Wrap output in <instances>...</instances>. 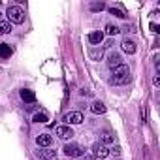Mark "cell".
Segmentation results:
<instances>
[{"label": "cell", "mask_w": 160, "mask_h": 160, "mask_svg": "<svg viewBox=\"0 0 160 160\" xmlns=\"http://www.w3.org/2000/svg\"><path fill=\"white\" fill-rule=\"evenodd\" d=\"M6 15H8V21L15 23V25H21L25 21V10L21 6H10L6 10Z\"/></svg>", "instance_id": "1"}, {"label": "cell", "mask_w": 160, "mask_h": 160, "mask_svg": "<svg viewBox=\"0 0 160 160\" xmlns=\"http://www.w3.org/2000/svg\"><path fill=\"white\" fill-rule=\"evenodd\" d=\"M62 151H64L66 156H72V158H79V156L85 154V149L81 145H77V143H68V145H64Z\"/></svg>", "instance_id": "2"}, {"label": "cell", "mask_w": 160, "mask_h": 160, "mask_svg": "<svg viewBox=\"0 0 160 160\" xmlns=\"http://www.w3.org/2000/svg\"><path fill=\"white\" fill-rule=\"evenodd\" d=\"M62 121H66V124L70 126V124H81L85 119H83V113H79V111H70V113L64 115Z\"/></svg>", "instance_id": "3"}, {"label": "cell", "mask_w": 160, "mask_h": 160, "mask_svg": "<svg viewBox=\"0 0 160 160\" xmlns=\"http://www.w3.org/2000/svg\"><path fill=\"white\" fill-rule=\"evenodd\" d=\"M55 134H57L60 139H70V138L73 136V130H72L68 124H58V126L55 128Z\"/></svg>", "instance_id": "4"}, {"label": "cell", "mask_w": 160, "mask_h": 160, "mask_svg": "<svg viewBox=\"0 0 160 160\" xmlns=\"http://www.w3.org/2000/svg\"><path fill=\"white\" fill-rule=\"evenodd\" d=\"M92 156L94 158H106L108 154H109V149L104 145V143H94V147H92Z\"/></svg>", "instance_id": "5"}, {"label": "cell", "mask_w": 160, "mask_h": 160, "mask_svg": "<svg viewBox=\"0 0 160 160\" xmlns=\"http://www.w3.org/2000/svg\"><path fill=\"white\" fill-rule=\"evenodd\" d=\"M108 64H109V68H111V70H115L117 66H121V64H122V57H121L119 53H115V51H113V53H109V57H108Z\"/></svg>", "instance_id": "6"}, {"label": "cell", "mask_w": 160, "mask_h": 160, "mask_svg": "<svg viewBox=\"0 0 160 160\" xmlns=\"http://www.w3.org/2000/svg\"><path fill=\"white\" fill-rule=\"evenodd\" d=\"M89 42H91L92 45H100V43L104 42V32H102V30L91 32V34H89Z\"/></svg>", "instance_id": "7"}, {"label": "cell", "mask_w": 160, "mask_h": 160, "mask_svg": "<svg viewBox=\"0 0 160 160\" xmlns=\"http://www.w3.org/2000/svg\"><path fill=\"white\" fill-rule=\"evenodd\" d=\"M121 47H122V51L128 53V55H134V53H136V43H134L130 38H124L122 43H121Z\"/></svg>", "instance_id": "8"}, {"label": "cell", "mask_w": 160, "mask_h": 160, "mask_svg": "<svg viewBox=\"0 0 160 160\" xmlns=\"http://www.w3.org/2000/svg\"><path fill=\"white\" fill-rule=\"evenodd\" d=\"M122 75H130V68H128L126 64L117 66V68L113 70V73H111V77H122Z\"/></svg>", "instance_id": "9"}, {"label": "cell", "mask_w": 160, "mask_h": 160, "mask_svg": "<svg viewBox=\"0 0 160 160\" xmlns=\"http://www.w3.org/2000/svg\"><path fill=\"white\" fill-rule=\"evenodd\" d=\"M36 143H38L40 147H49V145L53 143V138H51L49 134H40V136L36 138Z\"/></svg>", "instance_id": "10"}, {"label": "cell", "mask_w": 160, "mask_h": 160, "mask_svg": "<svg viewBox=\"0 0 160 160\" xmlns=\"http://www.w3.org/2000/svg\"><path fill=\"white\" fill-rule=\"evenodd\" d=\"M21 98H23V102H27V104L36 102V94H34V91H28V89H23V91H21Z\"/></svg>", "instance_id": "11"}, {"label": "cell", "mask_w": 160, "mask_h": 160, "mask_svg": "<svg viewBox=\"0 0 160 160\" xmlns=\"http://www.w3.org/2000/svg\"><path fill=\"white\" fill-rule=\"evenodd\" d=\"M13 53V49L8 43H0V58H10Z\"/></svg>", "instance_id": "12"}, {"label": "cell", "mask_w": 160, "mask_h": 160, "mask_svg": "<svg viewBox=\"0 0 160 160\" xmlns=\"http://www.w3.org/2000/svg\"><path fill=\"white\" fill-rule=\"evenodd\" d=\"M91 111H92L94 115H102V113H106V106H104L102 102H94V104L91 106Z\"/></svg>", "instance_id": "13"}, {"label": "cell", "mask_w": 160, "mask_h": 160, "mask_svg": "<svg viewBox=\"0 0 160 160\" xmlns=\"http://www.w3.org/2000/svg\"><path fill=\"white\" fill-rule=\"evenodd\" d=\"M40 156H42V160H57V152L55 151H49V149L40 151Z\"/></svg>", "instance_id": "14"}, {"label": "cell", "mask_w": 160, "mask_h": 160, "mask_svg": "<svg viewBox=\"0 0 160 160\" xmlns=\"http://www.w3.org/2000/svg\"><path fill=\"white\" fill-rule=\"evenodd\" d=\"M12 32V23L10 21H0V36Z\"/></svg>", "instance_id": "15"}, {"label": "cell", "mask_w": 160, "mask_h": 160, "mask_svg": "<svg viewBox=\"0 0 160 160\" xmlns=\"http://www.w3.org/2000/svg\"><path fill=\"white\" fill-rule=\"evenodd\" d=\"M102 55H104V51H102V49H98V47L89 49V57H91L92 60H100V58H102Z\"/></svg>", "instance_id": "16"}, {"label": "cell", "mask_w": 160, "mask_h": 160, "mask_svg": "<svg viewBox=\"0 0 160 160\" xmlns=\"http://www.w3.org/2000/svg\"><path fill=\"white\" fill-rule=\"evenodd\" d=\"M32 121H34V122H47V121H49V117H47V113H43V111H42V113H36V115L32 117Z\"/></svg>", "instance_id": "17"}, {"label": "cell", "mask_w": 160, "mask_h": 160, "mask_svg": "<svg viewBox=\"0 0 160 160\" xmlns=\"http://www.w3.org/2000/svg\"><path fill=\"white\" fill-rule=\"evenodd\" d=\"M106 30H108V34H109V36H117V34L121 32V28H119V27H115V25H108V27H106Z\"/></svg>", "instance_id": "18"}, {"label": "cell", "mask_w": 160, "mask_h": 160, "mask_svg": "<svg viewBox=\"0 0 160 160\" xmlns=\"http://www.w3.org/2000/svg\"><path fill=\"white\" fill-rule=\"evenodd\" d=\"M104 8H106L104 2H92V4H91V10H92V12H102Z\"/></svg>", "instance_id": "19"}, {"label": "cell", "mask_w": 160, "mask_h": 160, "mask_svg": "<svg viewBox=\"0 0 160 160\" xmlns=\"http://www.w3.org/2000/svg\"><path fill=\"white\" fill-rule=\"evenodd\" d=\"M109 13H111V15H117V17H121V19H122V17H126V15H124V12H122V10H119V8H115V6H113V8H109Z\"/></svg>", "instance_id": "20"}, {"label": "cell", "mask_w": 160, "mask_h": 160, "mask_svg": "<svg viewBox=\"0 0 160 160\" xmlns=\"http://www.w3.org/2000/svg\"><path fill=\"white\" fill-rule=\"evenodd\" d=\"M102 141H104V145H106V143H113V141H115V138H113L109 132H106V134L102 136Z\"/></svg>", "instance_id": "21"}, {"label": "cell", "mask_w": 160, "mask_h": 160, "mask_svg": "<svg viewBox=\"0 0 160 160\" xmlns=\"http://www.w3.org/2000/svg\"><path fill=\"white\" fill-rule=\"evenodd\" d=\"M151 30H152V32H158V25H156V23H151Z\"/></svg>", "instance_id": "22"}, {"label": "cell", "mask_w": 160, "mask_h": 160, "mask_svg": "<svg viewBox=\"0 0 160 160\" xmlns=\"http://www.w3.org/2000/svg\"><path fill=\"white\" fill-rule=\"evenodd\" d=\"M83 160H96V158H94V156H92V154H87V156H85V158H83Z\"/></svg>", "instance_id": "23"}, {"label": "cell", "mask_w": 160, "mask_h": 160, "mask_svg": "<svg viewBox=\"0 0 160 160\" xmlns=\"http://www.w3.org/2000/svg\"><path fill=\"white\" fill-rule=\"evenodd\" d=\"M0 17H2V15H0Z\"/></svg>", "instance_id": "24"}]
</instances>
